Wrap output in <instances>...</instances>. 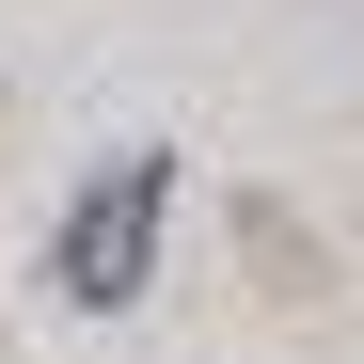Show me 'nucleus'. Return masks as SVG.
<instances>
[{
    "label": "nucleus",
    "instance_id": "obj_1",
    "mask_svg": "<svg viewBox=\"0 0 364 364\" xmlns=\"http://www.w3.org/2000/svg\"><path fill=\"white\" fill-rule=\"evenodd\" d=\"M159 222H174V159L95 174V191L64 206V237H48V301H80V317H127V301L159 285Z\"/></svg>",
    "mask_w": 364,
    "mask_h": 364
}]
</instances>
